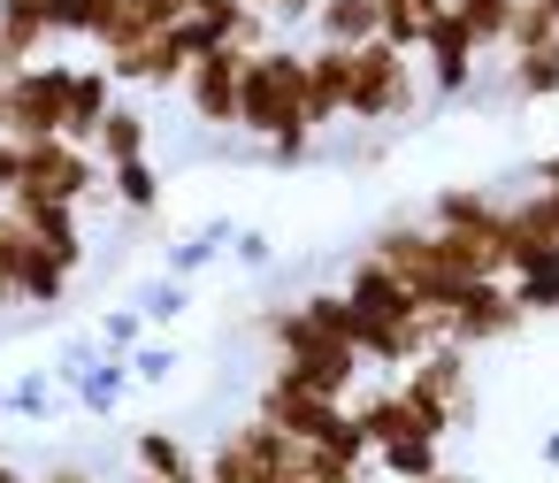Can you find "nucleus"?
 Here are the masks:
<instances>
[{"mask_svg":"<svg viewBox=\"0 0 559 483\" xmlns=\"http://www.w3.org/2000/svg\"><path fill=\"white\" fill-rule=\"evenodd\" d=\"M238 131H246L253 146H269V139H284V131H314V123H307V47H292V39L253 47L246 93H238ZM314 139H322V131H314Z\"/></svg>","mask_w":559,"mask_h":483,"instance_id":"nucleus-1","label":"nucleus"},{"mask_svg":"<svg viewBox=\"0 0 559 483\" xmlns=\"http://www.w3.org/2000/svg\"><path fill=\"white\" fill-rule=\"evenodd\" d=\"M421 101H429V78H421V62L406 47H391V39L353 47V123L399 131V123L421 116Z\"/></svg>","mask_w":559,"mask_h":483,"instance_id":"nucleus-2","label":"nucleus"},{"mask_svg":"<svg viewBox=\"0 0 559 483\" xmlns=\"http://www.w3.org/2000/svg\"><path fill=\"white\" fill-rule=\"evenodd\" d=\"M200 475H207V483H307V445L284 437L269 414H246V422H230V429L207 445Z\"/></svg>","mask_w":559,"mask_h":483,"instance_id":"nucleus-3","label":"nucleus"},{"mask_svg":"<svg viewBox=\"0 0 559 483\" xmlns=\"http://www.w3.org/2000/svg\"><path fill=\"white\" fill-rule=\"evenodd\" d=\"M24 200H62V208H85V200H108V162L78 139H32L24 146Z\"/></svg>","mask_w":559,"mask_h":483,"instance_id":"nucleus-4","label":"nucleus"},{"mask_svg":"<svg viewBox=\"0 0 559 483\" xmlns=\"http://www.w3.org/2000/svg\"><path fill=\"white\" fill-rule=\"evenodd\" d=\"M421 78H429V93L437 101H483V47H475V32H467V16L460 9H444L437 24H429V39H421Z\"/></svg>","mask_w":559,"mask_h":483,"instance_id":"nucleus-5","label":"nucleus"},{"mask_svg":"<svg viewBox=\"0 0 559 483\" xmlns=\"http://www.w3.org/2000/svg\"><path fill=\"white\" fill-rule=\"evenodd\" d=\"M246 62H253V47H207L192 70H185V108H192V123L200 131H238V93H246Z\"/></svg>","mask_w":559,"mask_h":483,"instance_id":"nucleus-6","label":"nucleus"},{"mask_svg":"<svg viewBox=\"0 0 559 483\" xmlns=\"http://www.w3.org/2000/svg\"><path fill=\"white\" fill-rule=\"evenodd\" d=\"M521 322H528V315H521V299H513L506 276H483V284H467V292H452V307H444V338L467 345V353L521 338Z\"/></svg>","mask_w":559,"mask_h":483,"instance_id":"nucleus-7","label":"nucleus"},{"mask_svg":"<svg viewBox=\"0 0 559 483\" xmlns=\"http://www.w3.org/2000/svg\"><path fill=\"white\" fill-rule=\"evenodd\" d=\"M467 361H475V353L444 338V345H429V353L406 368V384H414V391H421L452 429H467V422H475V368H467Z\"/></svg>","mask_w":559,"mask_h":483,"instance_id":"nucleus-8","label":"nucleus"},{"mask_svg":"<svg viewBox=\"0 0 559 483\" xmlns=\"http://www.w3.org/2000/svg\"><path fill=\"white\" fill-rule=\"evenodd\" d=\"M307 123L314 131L353 123V47H330V39L307 47Z\"/></svg>","mask_w":559,"mask_h":483,"instance_id":"nucleus-9","label":"nucleus"},{"mask_svg":"<svg viewBox=\"0 0 559 483\" xmlns=\"http://www.w3.org/2000/svg\"><path fill=\"white\" fill-rule=\"evenodd\" d=\"M429 223H437V231H467V238H498V246H506V192H490V185H444V192L429 200Z\"/></svg>","mask_w":559,"mask_h":483,"instance_id":"nucleus-10","label":"nucleus"},{"mask_svg":"<svg viewBox=\"0 0 559 483\" xmlns=\"http://www.w3.org/2000/svg\"><path fill=\"white\" fill-rule=\"evenodd\" d=\"M116 101H123V85H116L108 62H70V123H62V139L93 146V139H100V116H108Z\"/></svg>","mask_w":559,"mask_h":483,"instance_id":"nucleus-11","label":"nucleus"},{"mask_svg":"<svg viewBox=\"0 0 559 483\" xmlns=\"http://www.w3.org/2000/svg\"><path fill=\"white\" fill-rule=\"evenodd\" d=\"M9 208L32 223V238H39V246H47L62 269H85V254H93V246H85V223H78V208H62V200H24V192H9Z\"/></svg>","mask_w":559,"mask_h":483,"instance_id":"nucleus-12","label":"nucleus"},{"mask_svg":"<svg viewBox=\"0 0 559 483\" xmlns=\"http://www.w3.org/2000/svg\"><path fill=\"white\" fill-rule=\"evenodd\" d=\"M551 246H559V231H551L544 192L506 200V276H513V269H528V261H536V254H551Z\"/></svg>","mask_w":559,"mask_h":483,"instance_id":"nucleus-13","label":"nucleus"},{"mask_svg":"<svg viewBox=\"0 0 559 483\" xmlns=\"http://www.w3.org/2000/svg\"><path fill=\"white\" fill-rule=\"evenodd\" d=\"M131 475H146V483H177V475H200V452L177 437V429H131Z\"/></svg>","mask_w":559,"mask_h":483,"instance_id":"nucleus-14","label":"nucleus"},{"mask_svg":"<svg viewBox=\"0 0 559 483\" xmlns=\"http://www.w3.org/2000/svg\"><path fill=\"white\" fill-rule=\"evenodd\" d=\"M93 154L116 169V162H139V154H154V116L139 108V101H116L108 116H100V139H93Z\"/></svg>","mask_w":559,"mask_h":483,"instance_id":"nucleus-15","label":"nucleus"},{"mask_svg":"<svg viewBox=\"0 0 559 483\" xmlns=\"http://www.w3.org/2000/svg\"><path fill=\"white\" fill-rule=\"evenodd\" d=\"M314 39L368 47V39H383V9H376V0H322V9H314Z\"/></svg>","mask_w":559,"mask_h":483,"instance_id":"nucleus-16","label":"nucleus"},{"mask_svg":"<svg viewBox=\"0 0 559 483\" xmlns=\"http://www.w3.org/2000/svg\"><path fill=\"white\" fill-rule=\"evenodd\" d=\"M506 101H559V39L528 47V55H506Z\"/></svg>","mask_w":559,"mask_h":483,"instance_id":"nucleus-17","label":"nucleus"},{"mask_svg":"<svg viewBox=\"0 0 559 483\" xmlns=\"http://www.w3.org/2000/svg\"><path fill=\"white\" fill-rule=\"evenodd\" d=\"M368 468L391 475V483H429V475L444 468V437H391V445H376Z\"/></svg>","mask_w":559,"mask_h":483,"instance_id":"nucleus-18","label":"nucleus"},{"mask_svg":"<svg viewBox=\"0 0 559 483\" xmlns=\"http://www.w3.org/2000/svg\"><path fill=\"white\" fill-rule=\"evenodd\" d=\"M108 200H116L123 215H162V169H154V154L116 162V169H108Z\"/></svg>","mask_w":559,"mask_h":483,"instance_id":"nucleus-19","label":"nucleus"},{"mask_svg":"<svg viewBox=\"0 0 559 483\" xmlns=\"http://www.w3.org/2000/svg\"><path fill=\"white\" fill-rule=\"evenodd\" d=\"M376 9H383V39H391V47H406V55H421L429 24L452 9V0H376Z\"/></svg>","mask_w":559,"mask_h":483,"instance_id":"nucleus-20","label":"nucleus"},{"mask_svg":"<svg viewBox=\"0 0 559 483\" xmlns=\"http://www.w3.org/2000/svg\"><path fill=\"white\" fill-rule=\"evenodd\" d=\"M506 284H513V299H521V315H528V322H536V315H559V246H551V254H536L528 269H513Z\"/></svg>","mask_w":559,"mask_h":483,"instance_id":"nucleus-21","label":"nucleus"},{"mask_svg":"<svg viewBox=\"0 0 559 483\" xmlns=\"http://www.w3.org/2000/svg\"><path fill=\"white\" fill-rule=\"evenodd\" d=\"M123 384H131V353H100V368H78V407L85 414H116Z\"/></svg>","mask_w":559,"mask_h":483,"instance_id":"nucleus-22","label":"nucleus"},{"mask_svg":"<svg viewBox=\"0 0 559 483\" xmlns=\"http://www.w3.org/2000/svg\"><path fill=\"white\" fill-rule=\"evenodd\" d=\"M452 9L467 16V32H475V47L498 62L506 55V32H513V9H521V0H452Z\"/></svg>","mask_w":559,"mask_h":483,"instance_id":"nucleus-23","label":"nucleus"},{"mask_svg":"<svg viewBox=\"0 0 559 483\" xmlns=\"http://www.w3.org/2000/svg\"><path fill=\"white\" fill-rule=\"evenodd\" d=\"M47 24H55V39L93 47V32H100V0H47Z\"/></svg>","mask_w":559,"mask_h":483,"instance_id":"nucleus-24","label":"nucleus"},{"mask_svg":"<svg viewBox=\"0 0 559 483\" xmlns=\"http://www.w3.org/2000/svg\"><path fill=\"white\" fill-rule=\"evenodd\" d=\"M544 39H559V24L536 9V0H521V9H513V32H506V55H528V47H544ZM498 55V62H506Z\"/></svg>","mask_w":559,"mask_h":483,"instance_id":"nucleus-25","label":"nucleus"},{"mask_svg":"<svg viewBox=\"0 0 559 483\" xmlns=\"http://www.w3.org/2000/svg\"><path fill=\"white\" fill-rule=\"evenodd\" d=\"M223 238H230V231H223V223H207V231H192L185 246H169V276H192V269H207V261L223 254Z\"/></svg>","mask_w":559,"mask_h":483,"instance_id":"nucleus-26","label":"nucleus"},{"mask_svg":"<svg viewBox=\"0 0 559 483\" xmlns=\"http://www.w3.org/2000/svg\"><path fill=\"white\" fill-rule=\"evenodd\" d=\"M139 345H146V315H139V307L100 315V353H139Z\"/></svg>","mask_w":559,"mask_h":483,"instance_id":"nucleus-27","label":"nucleus"},{"mask_svg":"<svg viewBox=\"0 0 559 483\" xmlns=\"http://www.w3.org/2000/svg\"><path fill=\"white\" fill-rule=\"evenodd\" d=\"M261 162H269V169H307V162H314V131H284V139H269Z\"/></svg>","mask_w":559,"mask_h":483,"instance_id":"nucleus-28","label":"nucleus"},{"mask_svg":"<svg viewBox=\"0 0 559 483\" xmlns=\"http://www.w3.org/2000/svg\"><path fill=\"white\" fill-rule=\"evenodd\" d=\"M139 315H146V322H177V315H185V276H162V284L139 299Z\"/></svg>","mask_w":559,"mask_h":483,"instance_id":"nucleus-29","label":"nucleus"},{"mask_svg":"<svg viewBox=\"0 0 559 483\" xmlns=\"http://www.w3.org/2000/svg\"><path fill=\"white\" fill-rule=\"evenodd\" d=\"M253 9H261L276 32H292V24H314V9H322V0H253Z\"/></svg>","mask_w":559,"mask_h":483,"instance_id":"nucleus-30","label":"nucleus"},{"mask_svg":"<svg viewBox=\"0 0 559 483\" xmlns=\"http://www.w3.org/2000/svg\"><path fill=\"white\" fill-rule=\"evenodd\" d=\"M0 407H9V414H47V407H55V391H47V376H24Z\"/></svg>","mask_w":559,"mask_h":483,"instance_id":"nucleus-31","label":"nucleus"},{"mask_svg":"<svg viewBox=\"0 0 559 483\" xmlns=\"http://www.w3.org/2000/svg\"><path fill=\"white\" fill-rule=\"evenodd\" d=\"M169 368H177V353H169V345H139V353H131V376H139V384H162Z\"/></svg>","mask_w":559,"mask_h":483,"instance_id":"nucleus-32","label":"nucleus"},{"mask_svg":"<svg viewBox=\"0 0 559 483\" xmlns=\"http://www.w3.org/2000/svg\"><path fill=\"white\" fill-rule=\"evenodd\" d=\"M24 185V139H9V131H0V200H9Z\"/></svg>","mask_w":559,"mask_h":483,"instance_id":"nucleus-33","label":"nucleus"},{"mask_svg":"<svg viewBox=\"0 0 559 483\" xmlns=\"http://www.w3.org/2000/svg\"><path fill=\"white\" fill-rule=\"evenodd\" d=\"M230 246H238V261H246V269H269V254H276V246H269L261 231H238Z\"/></svg>","mask_w":559,"mask_h":483,"instance_id":"nucleus-34","label":"nucleus"},{"mask_svg":"<svg viewBox=\"0 0 559 483\" xmlns=\"http://www.w3.org/2000/svg\"><path fill=\"white\" fill-rule=\"evenodd\" d=\"M528 177H536V192H559V146H551V154H536V162H528Z\"/></svg>","mask_w":559,"mask_h":483,"instance_id":"nucleus-35","label":"nucleus"},{"mask_svg":"<svg viewBox=\"0 0 559 483\" xmlns=\"http://www.w3.org/2000/svg\"><path fill=\"white\" fill-rule=\"evenodd\" d=\"M39 483H100V475H93V468H85V460H55V468H47V475H39Z\"/></svg>","mask_w":559,"mask_h":483,"instance_id":"nucleus-36","label":"nucleus"},{"mask_svg":"<svg viewBox=\"0 0 559 483\" xmlns=\"http://www.w3.org/2000/svg\"><path fill=\"white\" fill-rule=\"evenodd\" d=\"M0 16H47V0H0Z\"/></svg>","mask_w":559,"mask_h":483,"instance_id":"nucleus-37","label":"nucleus"},{"mask_svg":"<svg viewBox=\"0 0 559 483\" xmlns=\"http://www.w3.org/2000/svg\"><path fill=\"white\" fill-rule=\"evenodd\" d=\"M16 70H24V62H16V55H9V39H0V85H9V78H16Z\"/></svg>","mask_w":559,"mask_h":483,"instance_id":"nucleus-38","label":"nucleus"},{"mask_svg":"<svg viewBox=\"0 0 559 483\" xmlns=\"http://www.w3.org/2000/svg\"><path fill=\"white\" fill-rule=\"evenodd\" d=\"M0 483H32V475H24V468H16V460H0Z\"/></svg>","mask_w":559,"mask_h":483,"instance_id":"nucleus-39","label":"nucleus"},{"mask_svg":"<svg viewBox=\"0 0 559 483\" xmlns=\"http://www.w3.org/2000/svg\"><path fill=\"white\" fill-rule=\"evenodd\" d=\"M429 483H475V475H460V468H437V475H429Z\"/></svg>","mask_w":559,"mask_h":483,"instance_id":"nucleus-40","label":"nucleus"},{"mask_svg":"<svg viewBox=\"0 0 559 483\" xmlns=\"http://www.w3.org/2000/svg\"><path fill=\"white\" fill-rule=\"evenodd\" d=\"M544 460H551V468H559V429H551V437H544Z\"/></svg>","mask_w":559,"mask_h":483,"instance_id":"nucleus-41","label":"nucleus"},{"mask_svg":"<svg viewBox=\"0 0 559 483\" xmlns=\"http://www.w3.org/2000/svg\"><path fill=\"white\" fill-rule=\"evenodd\" d=\"M544 208H551V231H559V192H544Z\"/></svg>","mask_w":559,"mask_h":483,"instance_id":"nucleus-42","label":"nucleus"},{"mask_svg":"<svg viewBox=\"0 0 559 483\" xmlns=\"http://www.w3.org/2000/svg\"><path fill=\"white\" fill-rule=\"evenodd\" d=\"M536 9H544V16H551V24H559V0H536Z\"/></svg>","mask_w":559,"mask_h":483,"instance_id":"nucleus-43","label":"nucleus"},{"mask_svg":"<svg viewBox=\"0 0 559 483\" xmlns=\"http://www.w3.org/2000/svg\"><path fill=\"white\" fill-rule=\"evenodd\" d=\"M0 414H9V407H0Z\"/></svg>","mask_w":559,"mask_h":483,"instance_id":"nucleus-44","label":"nucleus"}]
</instances>
